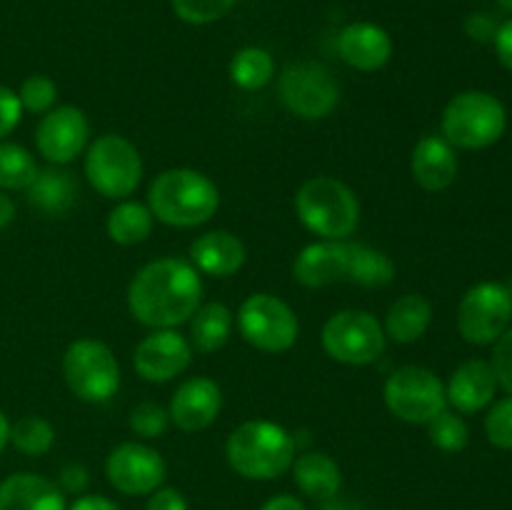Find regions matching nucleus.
<instances>
[{
  "mask_svg": "<svg viewBox=\"0 0 512 510\" xmlns=\"http://www.w3.org/2000/svg\"><path fill=\"white\" fill-rule=\"evenodd\" d=\"M203 303V275L190 260L158 258L135 273L128 285V310L150 330L178 328Z\"/></svg>",
  "mask_w": 512,
  "mask_h": 510,
  "instance_id": "obj_1",
  "label": "nucleus"
},
{
  "mask_svg": "<svg viewBox=\"0 0 512 510\" xmlns=\"http://www.w3.org/2000/svg\"><path fill=\"white\" fill-rule=\"evenodd\" d=\"M148 208L170 228H198L220 208V190L195 168H170L155 175L148 188Z\"/></svg>",
  "mask_w": 512,
  "mask_h": 510,
  "instance_id": "obj_2",
  "label": "nucleus"
},
{
  "mask_svg": "<svg viewBox=\"0 0 512 510\" xmlns=\"http://www.w3.org/2000/svg\"><path fill=\"white\" fill-rule=\"evenodd\" d=\"M293 435L273 420H245L230 433L225 443L228 465L248 480H275L293 468L295 460Z\"/></svg>",
  "mask_w": 512,
  "mask_h": 510,
  "instance_id": "obj_3",
  "label": "nucleus"
},
{
  "mask_svg": "<svg viewBox=\"0 0 512 510\" xmlns=\"http://www.w3.org/2000/svg\"><path fill=\"white\" fill-rule=\"evenodd\" d=\"M295 215L320 240H348L360 225V200L340 178L315 175L295 193Z\"/></svg>",
  "mask_w": 512,
  "mask_h": 510,
  "instance_id": "obj_4",
  "label": "nucleus"
},
{
  "mask_svg": "<svg viewBox=\"0 0 512 510\" xmlns=\"http://www.w3.org/2000/svg\"><path fill=\"white\" fill-rule=\"evenodd\" d=\"M505 128V105L485 90H463L453 95L440 118L443 138L460 150L490 148L503 138Z\"/></svg>",
  "mask_w": 512,
  "mask_h": 510,
  "instance_id": "obj_5",
  "label": "nucleus"
},
{
  "mask_svg": "<svg viewBox=\"0 0 512 510\" xmlns=\"http://www.w3.org/2000/svg\"><path fill=\"white\" fill-rule=\"evenodd\" d=\"M83 170L95 193L110 200H125L143 180V158L128 138L105 133L85 148Z\"/></svg>",
  "mask_w": 512,
  "mask_h": 510,
  "instance_id": "obj_6",
  "label": "nucleus"
},
{
  "mask_svg": "<svg viewBox=\"0 0 512 510\" xmlns=\"http://www.w3.org/2000/svg\"><path fill=\"white\" fill-rule=\"evenodd\" d=\"M63 378L83 403H105L120 388L118 358L103 340L78 338L65 348Z\"/></svg>",
  "mask_w": 512,
  "mask_h": 510,
  "instance_id": "obj_7",
  "label": "nucleus"
},
{
  "mask_svg": "<svg viewBox=\"0 0 512 510\" xmlns=\"http://www.w3.org/2000/svg\"><path fill=\"white\" fill-rule=\"evenodd\" d=\"M320 343L335 363L360 368V365L375 363L385 353L388 338H385L383 323L373 313L348 308L325 320Z\"/></svg>",
  "mask_w": 512,
  "mask_h": 510,
  "instance_id": "obj_8",
  "label": "nucleus"
},
{
  "mask_svg": "<svg viewBox=\"0 0 512 510\" xmlns=\"http://www.w3.org/2000/svg\"><path fill=\"white\" fill-rule=\"evenodd\" d=\"M385 408L398 420L410 425H428L448 408L445 383L428 368L403 365L393 370L383 385Z\"/></svg>",
  "mask_w": 512,
  "mask_h": 510,
  "instance_id": "obj_9",
  "label": "nucleus"
},
{
  "mask_svg": "<svg viewBox=\"0 0 512 510\" xmlns=\"http://www.w3.org/2000/svg\"><path fill=\"white\" fill-rule=\"evenodd\" d=\"M240 335L260 353H288L300 333L295 310L273 293H253L238 310Z\"/></svg>",
  "mask_w": 512,
  "mask_h": 510,
  "instance_id": "obj_10",
  "label": "nucleus"
},
{
  "mask_svg": "<svg viewBox=\"0 0 512 510\" xmlns=\"http://www.w3.org/2000/svg\"><path fill=\"white\" fill-rule=\"evenodd\" d=\"M278 95L295 118L323 120L340 103V85L323 63L298 60L278 75Z\"/></svg>",
  "mask_w": 512,
  "mask_h": 510,
  "instance_id": "obj_11",
  "label": "nucleus"
},
{
  "mask_svg": "<svg viewBox=\"0 0 512 510\" xmlns=\"http://www.w3.org/2000/svg\"><path fill=\"white\" fill-rule=\"evenodd\" d=\"M512 293L503 283L483 280L458 305V330L470 345H495L510 328Z\"/></svg>",
  "mask_w": 512,
  "mask_h": 510,
  "instance_id": "obj_12",
  "label": "nucleus"
},
{
  "mask_svg": "<svg viewBox=\"0 0 512 510\" xmlns=\"http://www.w3.org/2000/svg\"><path fill=\"white\" fill-rule=\"evenodd\" d=\"M168 465L155 448L145 443L115 445L105 460V478L123 495H150L165 483Z\"/></svg>",
  "mask_w": 512,
  "mask_h": 510,
  "instance_id": "obj_13",
  "label": "nucleus"
},
{
  "mask_svg": "<svg viewBox=\"0 0 512 510\" xmlns=\"http://www.w3.org/2000/svg\"><path fill=\"white\" fill-rule=\"evenodd\" d=\"M88 115L75 105H58L40 118L35 128V148L50 165L73 163L88 148Z\"/></svg>",
  "mask_w": 512,
  "mask_h": 510,
  "instance_id": "obj_14",
  "label": "nucleus"
},
{
  "mask_svg": "<svg viewBox=\"0 0 512 510\" xmlns=\"http://www.w3.org/2000/svg\"><path fill=\"white\" fill-rule=\"evenodd\" d=\"M193 363V345L175 328L150 330L133 350V368L148 383H168Z\"/></svg>",
  "mask_w": 512,
  "mask_h": 510,
  "instance_id": "obj_15",
  "label": "nucleus"
},
{
  "mask_svg": "<svg viewBox=\"0 0 512 510\" xmlns=\"http://www.w3.org/2000/svg\"><path fill=\"white\" fill-rule=\"evenodd\" d=\"M223 408V390L213 378L195 375L183 380L170 398V423L183 433H198L218 420Z\"/></svg>",
  "mask_w": 512,
  "mask_h": 510,
  "instance_id": "obj_16",
  "label": "nucleus"
},
{
  "mask_svg": "<svg viewBox=\"0 0 512 510\" xmlns=\"http://www.w3.org/2000/svg\"><path fill=\"white\" fill-rule=\"evenodd\" d=\"M350 240H315L305 245L293 260V278L303 288H328L335 283H348Z\"/></svg>",
  "mask_w": 512,
  "mask_h": 510,
  "instance_id": "obj_17",
  "label": "nucleus"
},
{
  "mask_svg": "<svg viewBox=\"0 0 512 510\" xmlns=\"http://www.w3.org/2000/svg\"><path fill=\"white\" fill-rule=\"evenodd\" d=\"M498 388L493 363L473 358L458 365L455 373L450 375L448 385H445V398H448V405H453L455 413L475 415L493 403Z\"/></svg>",
  "mask_w": 512,
  "mask_h": 510,
  "instance_id": "obj_18",
  "label": "nucleus"
},
{
  "mask_svg": "<svg viewBox=\"0 0 512 510\" xmlns=\"http://www.w3.org/2000/svg\"><path fill=\"white\" fill-rule=\"evenodd\" d=\"M338 53L350 68L360 70V73H375L393 58V38L380 25L358 20L340 30Z\"/></svg>",
  "mask_w": 512,
  "mask_h": 510,
  "instance_id": "obj_19",
  "label": "nucleus"
},
{
  "mask_svg": "<svg viewBox=\"0 0 512 510\" xmlns=\"http://www.w3.org/2000/svg\"><path fill=\"white\" fill-rule=\"evenodd\" d=\"M413 180L428 193H443L458 178V155L443 135H423L410 155Z\"/></svg>",
  "mask_w": 512,
  "mask_h": 510,
  "instance_id": "obj_20",
  "label": "nucleus"
},
{
  "mask_svg": "<svg viewBox=\"0 0 512 510\" xmlns=\"http://www.w3.org/2000/svg\"><path fill=\"white\" fill-rule=\"evenodd\" d=\"M245 243L228 230H210L190 245V263L198 268L200 275L210 278H228L245 265Z\"/></svg>",
  "mask_w": 512,
  "mask_h": 510,
  "instance_id": "obj_21",
  "label": "nucleus"
},
{
  "mask_svg": "<svg viewBox=\"0 0 512 510\" xmlns=\"http://www.w3.org/2000/svg\"><path fill=\"white\" fill-rule=\"evenodd\" d=\"M0 510H68V503L45 475L13 473L0 483Z\"/></svg>",
  "mask_w": 512,
  "mask_h": 510,
  "instance_id": "obj_22",
  "label": "nucleus"
},
{
  "mask_svg": "<svg viewBox=\"0 0 512 510\" xmlns=\"http://www.w3.org/2000/svg\"><path fill=\"white\" fill-rule=\"evenodd\" d=\"M25 195L38 213L65 215L78 200V180L63 165H50V168L38 170Z\"/></svg>",
  "mask_w": 512,
  "mask_h": 510,
  "instance_id": "obj_23",
  "label": "nucleus"
},
{
  "mask_svg": "<svg viewBox=\"0 0 512 510\" xmlns=\"http://www.w3.org/2000/svg\"><path fill=\"white\" fill-rule=\"evenodd\" d=\"M293 478L295 485L313 500H333L338 498L340 485H343V473L340 465L323 450H308L293 460Z\"/></svg>",
  "mask_w": 512,
  "mask_h": 510,
  "instance_id": "obj_24",
  "label": "nucleus"
},
{
  "mask_svg": "<svg viewBox=\"0 0 512 510\" xmlns=\"http://www.w3.org/2000/svg\"><path fill=\"white\" fill-rule=\"evenodd\" d=\"M430 323H433V305L428 303V298L420 293H408L390 303L383 330L385 338L410 345L428 333Z\"/></svg>",
  "mask_w": 512,
  "mask_h": 510,
  "instance_id": "obj_25",
  "label": "nucleus"
},
{
  "mask_svg": "<svg viewBox=\"0 0 512 510\" xmlns=\"http://www.w3.org/2000/svg\"><path fill=\"white\" fill-rule=\"evenodd\" d=\"M190 323V345L198 353L210 355L215 350L223 348L225 343L233 335V325H235V315L233 310L228 308L225 303H200V308L195 310L193 318L188 320Z\"/></svg>",
  "mask_w": 512,
  "mask_h": 510,
  "instance_id": "obj_26",
  "label": "nucleus"
},
{
  "mask_svg": "<svg viewBox=\"0 0 512 510\" xmlns=\"http://www.w3.org/2000/svg\"><path fill=\"white\" fill-rule=\"evenodd\" d=\"M153 213L145 203L138 200H118L113 210L108 213L105 220V230H108V238L118 245H138L143 240H148V235L153 233Z\"/></svg>",
  "mask_w": 512,
  "mask_h": 510,
  "instance_id": "obj_27",
  "label": "nucleus"
},
{
  "mask_svg": "<svg viewBox=\"0 0 512 510\" xmlns=\"http://www.w3.org/2000/svg\"><path fill=\"white\" fill-rule=\"evenodd\" d=\"M230 80L238 85L240 90H263L270 80L275 78V60L260 45H248V48H240L238 53L230 60Z\"/></svg>",
  "mask_w": 512,
  "mask_h": 510,
  "instance_id": "obj_28",
  "label": "nucleus"
},
{
  "mask_svg": "<svg viewBox=\"0 0 512 510\" xmlns=\"http://www.w3.org/2000/svg\"><path fill=\"white\" fill-rule=\"evenodd\" d=\"M393 278L395 263L383 250L365 243H353L348 283L360 285V288H385V285L393 283Z\"/></svg>",
  "mask_w": 512,
  "mask_h": 510,
  "instance_id": "obj_29",
  "label": "nucleus"
},
{
  "mask_svg": "<svg viewBox=\"0 0 512 510\" xmlns=\"http://www.w3.org/2000/svg\"><path fill=\"white\" fill-rule=\"evenodd\" d=\"M38 163L23 145L0 140V190H28L38 175Z\"/></svg>",
  "mask_w": 512,
  "mask_h": 510,
  "instance_id": "obj_30",
  "label": "nucleus"
},
{
  "mask_svg": "<svg viewBox=\"0 0 512 510\" xmlns=\"http://www.w3.org/2000/svg\"><path fill=\"white\" fill-rule=\"evenodd\" d=\"M10 443L28 458H40L55 445V428L40 415H23L10 423Z\"/></svg>",
  "mask_w": 512,
  "mask_h": 510,
  "instance_id": "obj_31",
  "label": "nucleus"
},
{
  "mask_svg": "<svg viewBox=\"0 0 512 510\" xmlns=\"http://www.w3.org/2000/svg\"><path fill=\"white\" fill-rule=\"evenodd\" d=\"M428 438L443 453H460L470 440V428L463 415L445 408L428 423Z\"/></svg>",
  "mask_w": 512,
  "mask_h": 510,
  "instance_id": "obj_32",
  "label": "nucleus"
},
{
  "mask_svg": "<svg viewBox=\"0 0 512 510\" xmlns=\"http://www.w3.org/2000/svg\"><path fill=\"white\" fill-rule=\"evenodd\" d=\"M238 0H170V8L183 23L208 25L228 15Z\"/></svg>",
  "mask_w": 512,
  "mask_h": 510,
  "instance_id": "obj_33",
  "label": "nucleus"
},
{
  "mask_svg": "<svg viewBox=\"0 0 512 510\" xmlns=\"http://www.w3.org/2000/svg\"><path fill=\"white\" fill-rule=\"evenodd\" d=\"M18 100L23 105V110L35 115H45L48 110L55 108V100H58V85L48 75H30L23 80L18 90Z\"/></svg>",
  "mask_w": 512,
  "mask_h": 510,
  "instance_id": "obj_34",
  "label": "nucleus"
},
{
  "mask_svg": "<svg viewBox=\"0 0 512 510\" xmlns=\"http://www.w3.org/2000/svg\"><path fill=\"white\" fill-rule=\"evenodd\" d=\"M128 425L135 435H140V438H145V440L163 438L170 428L168 408L145 400V403H138L133 410H130Z\"/></svg>",
  "mask_w": 512,
  "mask_h": 510,
  "instance_id": "obj_35",
  "label": "nucleus"
},
{
  "mask_svg": "<svg viewBox=\"0 0 512 510\" xmlns=\"http://www.w3.org/2000/svg\"><path fill=\"white\" fill-rule=\"evenodd\" d=\"M485 435L500 450H512V395L493 403L485 415Z\"/></svg>",
  "mask_w": 512,
  "mask_h": 510,
  "instance_id": "obj_36",
  "label": "nucleus"
},
{
  "mask_svg": "<svg viewBox=\"0 0 512 510\" xmlns=\"http://www.w3.org/2000/svg\"><path fill=\"white\" fill-rule=\"evenodd\" d=\"M490 363H493L495 378H498L500 388L508 395H512V328L505 330L498 338Z\"/></svg>",
  "mask_w": 512,
  "mask_h": 510,
  "instance_id": "obj_37",
  "label": "nucleus"
},
{
  "mask_svg": "<svg viewBox=\"0 0 512 510\" xmlns=\"http://www.w3.org/2000/svg\"><path fill=\"white\" fill-rule=\"evenodd\" d=\"M20 118H23V105H20L18 93L8 85H0V140H5L18 128Z\"/></svg>",
  "mask_w": 512,
  "mask_h": 510,
  "instance_id": "obj_38",
  "label": "nucleus"
},
{
  "mask_svg": "<svg viewBox=\"0 0 512 510\" xmlns=\"http://www.w3.org/2000/svg\"><path fill=\"white\" fill-rule=\"evenodd\" d=\"M88 485H90V473H88V468H85V465L70 463V465H65L63 470H60L58 488L63 490V493L83 495Z\"/></svg>",
  "mask_w": 512,
  "mask_h": 510,
  "instance_id": "obj_39",
  "label": "nucleus"
},
{
  "mask_svg": "<svg viewBox=\"0 0 512 510\" xmlns=\"http://www.w3.org/2000/svg\"><path fill=\"white\" fill-rule=\"evenodd\" d=\"M145 510H188V500L178 488H165L160 485L155 493H150Z\"/></svg>",
  "mask_w": 512,
  "mask_h": 510,
  "instance_id": "obj_40",
  "label": "nucleus"
},
{
  "mask_svg": "<svg viewBox=\"0 0 512 510\" xmlns=\"http://www.w3.org/2000/svg\"><path fill=\"white\" fill-rule=\"evenodd\" d=\"M493 43L500 65L512 73V20H505V23L498 25V33H495Z\"/></svg>",
  "mask_w": 512,
  "mask_h": 510,
  "instance_id": "obj_41",
  "label": "nucleus"
},
{
  "mask_svg": "<svg viewBox=\"0 0 512 510\" xmlns=\"http://www.w3.org/2000/svg\"><path fill=\"white\" fill-rule=\"evenodd\" d=\"M465 30H468L470 38L480 40V43H485V40H493L495 33H498V25L493 23V18L485 13H475L470 15L468 23H465Z\"/></svg>",
  "mask_w": 512,
  "mask_h": 510,
  "instance_id": "obj_42",
  "label": "nucleus"
},
{
  "mask_svg": "<svg viewBox=\"0 0 512 510\" xmlns=\"http://www.w3.org/2000/svg\"><path fill=\"white\" fill-rule=\"evenodd\" d=\"M68 510H123L115 500L105 498V495H78Z\"/></svg>",
  "mask_w": 512,
  "mask_h": 510,
  "instance_id": "obj_43",
  "label": "nucleus"
},
{
  "mask_svg": "<svg viewBox=\"0 0 512 510\" xmlns=\"http://www.w3.org/2000/svg\"><path fill=\"white\" fill-rule=\"evenodd\" d=\"M260 510H308L303 505V500H298L295 495H273L270 500H265L260 505Z\"/></svg>",
  "mask_w": 512,
  "mask_h": 510,
  "instance_id": "obj_44",
  "label": "nucleus"
},
{
  "mask_svg": "<svg viewBox=\"0 0 512 510\" xmlns=\"http://www.w3.org/2000/svg\"><path fill=\"white\" fill-rule=\"evenodd\" d=\"M13 218H15L13 198H10V195L5 193V190H0V230H3L5 225L13 223Z\"/></svg>",
  "mask_w": 512,
  "mask_h": 510,
  "instance_id": "obj_45",
  "label": "nucleus"
},
{
  "mask_svg": "<svg viewBox=\"0 0 512 510\" xmlns=\"http://www.w3.org/2000/svg\"><path fill=\"white\" fill-rule=\"evenodd\" d=\"M10 443V420L5 418V413L0 410V455H3V450L8 448Z\"/></svg>",
  "mask_w": 512,
  "mask_h": 510,
  "instance_id": "obj_46",
  "label": "nucleus"
},
{
  "mask_svg": "<svg viewBox=\"0 0 512 510\" xmlns=\"http://www.w3.org/2000/svg\"><path fill=\"white\" fill-rule=\"evenodd\" d=\"M323 510H363L360 505L350 503V500H340V498H333V500H325Z\"/></svg>",
  "mask_w": 512,
  "mask_h": 510,
  "instance_id": "obj_47",
  "label": "nucleus"
},
{
  "mask_svg": "<svg viewBox=\"0 0 512 510\" xmlns=\"http://www.w3.org/2000/svg\"><path fill=\"white\" fill-rule=\"evenodd\" d=\"M498 5H503L505 10H510V13H512V0H498Z\"/></svg>",
  "mask_w": 512,
  "mask_h": 510,
  "instance_id": "obj_48",
  "label": "nucleus"
}]
</instances>
